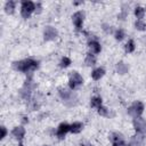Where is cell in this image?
<instances>
[{
	"label": "cell",
	"mask_w": 146,
	"mask_h": 146,
	"mask_svg": "<svg viewBox=\"0 0 146 146\" xmlns=\"http://www.w3.org/2000/svg\"><path fill=\"white\" fill-rule=\"evenodd\" d=\"M70 127H71L70 128V131L72 133H80L82 131V129H83V124L81 122H73Z\"/></svg>",
	"instance_id": "17"
},
{
	"label": "cell",
	"mask_w": 146,
	"mask_h": 146,
	"mask_svg": "<svg viewBox=\"0 0 146 146\" xmlns=\"http://www.w3.org/2000/svg\"><path fill=\"white\" fill-rule=\"evenodd\" d=\"M70 80H72L75 84H76V87L78 86H81L82 83H83V79H82V76L78 73V72H71V75H70Z\"/></svg>",
	"instance_id": "13"
},
{
	"label": "cell",
	"mask_w": 146,
	"mask_h": 146,
	"mask_svg": "<svg viewBox=\"0 0 146 146\" xmlns=\"http://www.w3.org/2000/svg\"><path fill=\"white\" fill-rule=\"evenodd\" d=\"M7 136V129L5 127H1V139H3Z\"/></svg>",
	"instance_id": "27"
},
{
	"label": "cell",
	"mask_w": 146,
	"mask_h": 146,
	"mask_svg": "<svg viewBox=\"0 0 146 146\" xmlns=\"http://www.w3.org/2000/svg\"><path fill=\"white\" fill-rule=\"evenodd\" d=\"M89 48H90V50H91L92 54H98V52H100V50H102V47H100L99 42L96 41V40L89 41Z\"/></svg>",
	"instance_id": "14"
},
{
	"label": "cell",
	"mask_w": 146,
	"mask_h": 146,
	"mask_svg": "<svg viewBox=\"0 0 146 146\" xmlns=\"http://www.w3.org/2000/svg\"><path fill=\"white\" fill-rule=\"evenodd\" d=\"M97 112H98V114L102 115V116H108V110H107L106 107H104V106L98 107Z\"/></svg>",
	"instance_id": "26"
},
{
	"label": "cell",
	"mask_w": 146,
	"mask_h": 146,
	"mask_svg": "<svg viewBox=\"0 0 146 146\" xmlns=\"http://www.w3.org/2000/svg\"><path fill=\"white\" fill-rule=\"evenodd\" d=\"M103 26H104L103 29H104V31H105L106 33H111V32H112V29H111V26H108V25H106V24H104Z\"/></svg>",
	"instance_id": "29"
},
{
	"label": "cell",
	"mask_w": 146,
	"mask_h": 146,
	"mask_svg": "<svg viewBox=\"0 0 146 146\" xmlns=\"http://www.w3.org/2000/svg\"><path fill=\"white\" fill-rule=\"evenodd\" d=\"M18 146H23V145H22V144H19V145H18Z\"/></svg>",
	"instance_id": "34"
},
{
	"label": "cell",
	"mask_w": 146,
	"mask_h": 146,
	"mask_svg": "<svg viewBox=\"0 0 146 146\" xmlns=\"http://www.w3.org/2000/svg\"><path fill=\"white\" fill-rule=\"evenodd\" d=\"M135 16L138 18V21H140L145 16V9L143 7H136L135 8Z\"/></svg>",
	"instance_id": "20"
},
{
	"label": "cell",
	"mask_w": 146,
	"mask_h": 146,
	"mask_svg": "<svg viewBox=\"0 0 146 146\" xmlns=\"http://www.w3.org/2000/svg\"><path fill=\"white\" fill-rule=\"evenodd\" d=\"M68 87H70V89H71V90H73V89H75V88H76V84H75L72 80H68Z\"/></svg>",
	"instance_id": "28"
},
{
	"label": "cell",
	"mask_w": 146,
	"mask_h": 146,
	"mask_svg": "<svg viewBox=\"0 0 146 146\" xmlns=\"http://www.w3.org/2000/svg\"><path fill=\"white\" fill-rule=\"evenodd\" d=\"M22 121H23V123H27V122H29V119H27V117H26V116H24V117H23V120H22Z\"/></svg>",
	"instance_id": "31"
},
{
	"label": "cell",
	"mask_w": 146,
	"mask_h": 146,
	"mask_svg": "<svg viewBox=\"0 0 146 146\" xmlns=\"http://www.w3.org/2000/svg\"><path fill=\"white\" fill-rule=\"evenodd\" d=\"M133 128L136 129L137 132L145 135L146 133V120L143 117H135L133 119Z\"/></svg>",
	"instance_id": "4"
},
{
	"label": "cell",
	"mask_w": 146,
	"mask_h": 146,
	"mask_svg": "<svg viewBox=\"0 0 146 146\" xmlns=\"http://www.w3.org/2000/svg\"><path fill=\"white\" fill-rule=\"evenodd\" d=\"M135 27H136V30H138V31H145V30H146V23H145L143 19L137 21V22L135 23Z\"/></svg>",
	"instance_id": "23"
},
{
	"label": "cell",
	"mask_w": 146,
	"mask_h": 146,
	"mask_svg": "<svg viewBox=\"0 0 146 146\" xmlns=\"http://www.w3.org/2000/svg\"><path fill=\"white\" fill-rule=\"evenodd\" d=\"M58 36V32L52 26H46L43 31V38L46 41H52Z\"/></svg>",
	"instance_id": "5"
},
{
	"label": "cell",
	"mask_w": 146,
	"mask_h": 146,
	"mask_svg": "<svg viewBox=\"0 0 146 146\" xmlns=\"http://www.w3.org/2000/svg\"><path fill=\"white\" fill-rule=\"evenodd\" d=\"M13 67L16 71H21V72H31L34 71L39 67V62L34 60V59H23V60H18V62H14L13 63Z\"/></svg>",
	"instance_id": "1"
},
{
	"label": "cell",
	"mask_w": 146,
	"mask_h": 146,
	"mask_svg": "<svg viewBox=\"0 0 146 146\" xmlns=\"http://www.w3.org/2000/svg\"><path fill=\"white\" fill-rule=\"evenodd\" d=\"M71 59L68 57H63L60 60V67H68L71 65Z\"/></svg>",
	"instance_id": "25"
},
{
	"label": "cell",
	"mask_w": 146,
	"mask_h": 146,
	"mask_svg": "<svg viewBox=\"0 0 146 146\" xmlns=\"http://www.w3.org/2000/svg\"><path fill=\"white\" fill-rule=\"evenodd\" d=\"M13 136L16 138V139H23V137L25 136V129L22 127V125H19V127H15L14 129H13Z\"/></svg>",
	"instance_id": "9"
},
{
	"label": "cell",
	"mask_w": 146,
	"mask_h": 146,
	"mask_svg": "<svg viewBox=\"0 0 146 146\" xmlns=\"http://www.w3.org/2000/svg\"><path fill=\"white\" fill-rule=\"evenodd\" d=\"M110 139L112 141V144H119V143H122L124 141V138H123V135L120 133V132H112L110 135Z\"/></svg>",
	"instance_id": "11"
},
{
	"label": "cell",
	"mask_w": 146,
	"mask_h": 146,
	"mask_svg": "<svg viewBox=\"0 0 146 146\" xmlns=\"http://www.w3.org/2000/svg\"><path fill=\"white\" fill-rule=\"evenodd\" d=\"M70 124H67V123H60L59 125H58V128H57V137L59 138V139H63L65 136H66V133L70 131Z\"/></svg>",
	"instance_id": "7"
},
{
	"label": "cell",
	"mask_w": 146,
	"mask_h": 146,
	"mask_svg": "<svg viewBox=\"0 0 146 146\" xmlns=\"http://www.w3.org/2000/svg\"><path fill=\"white\" fill-rule=\"evenodd\" d=\"M144 112V104L141 102H135L129 108H128V114L131 115L133 119L139 117Z\"/></svg>",
	"instance_id": "3"
},
{
	"label": "cell",
	"mask_w": 146,
	"mask_h": 146,
	"mask_svg": "<svg viewBox=\"0 0 146 146\" xmlns=\"http://www.w3.org/2000/svg\"><path fill=\"white\" fill-rule=\"evenodd\" d=\"M32 89H33V88H31V87H29V86H25V84H24V87H23V88L21 89V91H19L21 97H22L23 99H25V100H29V99H30V97H31Z\"/></svg>",
	"instance_id": "10"
},
{
	"label": "cell",
	"mask_w": 146,
	"mask_h": 146,
	"mask_svg": "<svg viewBox=\"0 0 146 146\" xmlns=\"http://www.w3.org/2000/svg\"><path fill=\"white\" fill-rule=\"evenodd\" d=\"M104 74H105V70H104L103 67H97V68H95V70L91 72V78L97 81V80L102 79V78L104 76Z\"/></svg>",
	"instance_id": "12"
},
{
	"label": "cell",
	"mask_w": 146,
	"mask_h": 146,
	"mask_svg": "<svg viewBox=\"0 0 146 146\" xmlns=\"http://www.w3.org/2000/svg\"><path fill=\"white\" fill-rule=\"evenodd\" d=\"M113 146H130V145H128L125 141H122V143H119V144H114Z\"/></svg>",
	"instance_id": "30"
},
{
	"label": "cell",
	"mask_w": 146,
	"mask_h": 146,
	"mask_svg": "<svg viewBox=\"0 0 146 146\" xmlns=\"http://www.w3.org/2000/svg\"><path fill=\"white\" fill-rule=\"evenodd\" d=\"M87 146H94V145H91V144H87Z\"/></svg>",
	"instance_id": "32"
},
{
	"label": "cell",
	"mask_w": 146,
	"mask_h": 146,
	"mask_svg": "<svg viewBox=\"0 0 146 146\" xmlns=\"http://www.w3.org/2000/svg\"><path fill=\"white\" fill-rule=\"evenodd\" d=\"M84 63H86L87 66H94V65L96 64V57H95V55H92L91 52L88 54V55L86 56Z\"/></svg>",
	"instance_id": "19"
},
{
	"label": "cell",
	"mask_w": 146,
	"mask_h": 146,
	"mask_svg": "<svg viewBox=\"0 0 146 146\" xmlns=\"http://www.w3.org/2000/svg\"><path fill=\"white\" fill-rule=\"evenodd\" d=\"M116 71H117L119 74L123 75V74L128 73V71H129V66H128L125 63H123V62H119V63L116 64Z\"/></svg>",
	"instance_id": "16"
},
{
	"label": "cell",
	"mask_w": 146,
	"mask_h": 146,
	"mask_svg": "<svg viewBox=\"0 0 146 146\" xmlns=\"http://www.w3.org/2000/svg\"><path fill=\"white\" fill-rule=\"evenodd\" d=\"M114 36H115V39H116L117 41H122V40L124 39V36H125V33H124V31H123V30L119 29V30H116V31H115Z\"/></svg>",
	"instance_id": "24"
},
{
	"label": "cell",
	"mask_w": 146,
	"mask_h": 146,
	"mask_svg": "<svg viewBox=\"0 0 146 146\" xmlns=\"http://www.w3.org/2000/svg\"><path fill=\"white\" fill-rule=\"evenodd\" d=\"M15 7H16L15 1L9 0V1H7V2L5 3V11H6L8 15H11V14H14V11H15Z\"/></svg>",
	"instance_id": "15"
},
{
	"label": "cell",
	"mask_w": 146,
	"mask_h": 146,
	"mask_svg": "<svg viewBox=\"0 0 146 146\" xmlns=\"http://www.w3.org/2000/svg\"><path fill=\"white\" fill-rule=\"evenodd\" d=\"M42 146H49V145H42Z\"/></svg>",
	"instance_id": "33"
},
{
	"label": "cell",
	"mask_w": 146,
	"mask_h": 146,
	"mask_svg": "<svg viewBox=\"0 0 146 146\" xmlns=\"http://www.w3.org/2000/svg\"><path fill=\"white\" fill-rule=\"evenodd\" d=\"M90 105L91 107H100L102 106V98L100 97H94L91 98V102H90Z\"/></svg>",
	"instance_id": "22"
},
{
	"label": "cell",
	"mask_w": 146,
	"mask_h": 146,
	"mask_svg": "<svg viewBox=\"0 0 146 146\" xmlns=\"http://www.w3.org/2000/svg\"><path fill=\"white\" fill-rule=\"evenodd\" d=\"M135 48H136V44H135V41H133L132 39H130V40H128V42L125 43V47H124V49H125V51H127V52H132V51L135 50Z\"/></svg>",
	"instance_id": "21"
},
{
	"label": "cell",
	"mask_w": 146,
	"mask_h": 146,
	"mask_svg": "<svg viewBox=\"0 0 146 146\" xmlns=\"http://www.w3.org/2000/svg\"><path fill=\"white\" fill-rule=\"evenodd\" d=\"M72 95H73V92L70 91L68 89H65V88H60V89H59V96L62 97V99H63L64 102L67 100Z\"/></svg>",
	"instance_id": "18"
},
{
	"label": "cell",
	"mask_w": 146,
	"mask_h": 146,
	"mask_svg": "<svg viewBox=\"0 0 146 146\" xmlns=\"http://www.w3.org/2000/svg\"><path fill=\"white\" fill-rule=\"evenodd\" d=\"M35 10V3L32 1H23L21 7V15L23 18H29L31 14Z\"/></svg>",
	"instance_id": "2"
},
{
	"label": "cell",
	"mask_w": 146,
	"mask_h": 146,
	"mask_svg": "<svg viewBox=\"0 0 146 146\" xmlns=\"http://www.w3.org/2000/svg\"><path fill=\"white\" fill-rule=\"evenodd\" d=\"M83 19H84V13L83 11H76L73 14L72 21H73V24H74L76 30H81L82 24H83Z\"/></svg>",
	"instance_id": "6"
},
{
	"label": "cell",
	"mask_w": 146,
	"mask_h": 146,
	"mask_svg": "<svg viewBox=\"0 0 146 146\" xmlns=\"http://www.w3.org/2000/svg\"><path fill=\"white\" fill-rule=\"evenodd\" d=\"M130 146H144V135L137 132L135 136H132Z\"/></svg>",
	"instance_id": "8"
}]
</instances>
